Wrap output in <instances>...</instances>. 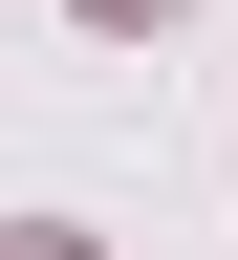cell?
<instances>
[{
  "instance_id": "1",
  "label": "cell",
  "mask_w": 238,
  "mask_h": 260,
  "mask_svg": "<svg viewBox=\"0 0 238 260\" xmlns=\"http://www.w3.org/2000/svg\"><path fill=\"white\" fill-rule=\"evenodd\" d=\"M87 22H174V0H87Z\"/></svg>"
},
{
  "instance_id": "2",
  "label": "cell",
  "mask_w": 238,
  "mask_h": 260,
  "mask_svg": "<svg viewBox=\"0 0 238 260\" xmlns=\"http://www.w3.org/2000/svg\"><path fill=\"white\" fill-rule=\"evenodd\" d=\"M0 260H87V239H0Z\"/></svg>"
}]
</instances>
